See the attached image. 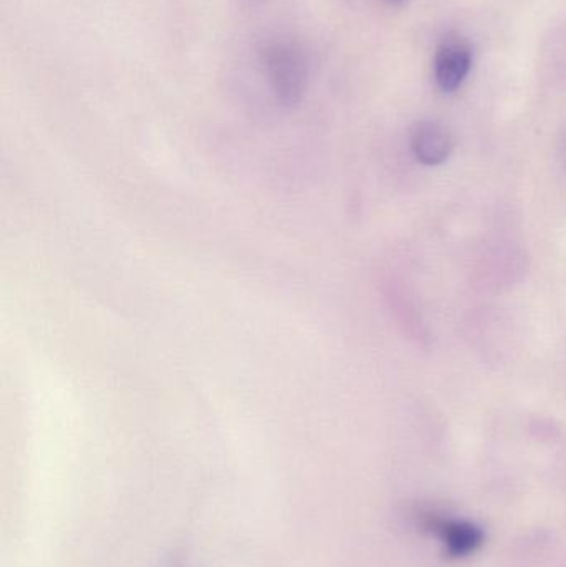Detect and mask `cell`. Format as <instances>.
<instances>
[{
  "label": "cell",
  "mask_w": 566,
  "mask_h": 567,
  "mask_svg": "<svg viewBox=\"0 0 566 567\" xmlns=\"http://www.w3.org/2000/svg\"><path fill=\"white\" fill-rule=\"evenodd\" d=\"M263 63L276 100L295 106L308 89V63L305 53L292 42H272L263 52Z\"/></svg>",
  "instance_id": "cell-1"
},
{
  "label": "cell",
  "mask_w": 566,
  "mask_h": 567,
  "mask_svg": "<svg viewBox=\"0 0 566 567\" xmlns=\"http://www.w3.org/2000/svg\"><path fill=\"white\" fill-rule=\"evenodd\" d=\"M411 145L419 162L429 166H438L449 158L454 143L444 126L438 125V123L422 122L415 125L414 132H412Z\"/></svg>",
  "instance_id": "cell-3"
},
{
  "label": "cell",
  "mask_w": 566,
  "mask_h": 567,
  "mask_svg": "<svg viewBox=\"0 0 566 567\" xmlns=\"http://www.w3.org/2000/svg\"><path fill=\"white\" fill-rule=\"evenodd\" d=\"M435 533L445 551L454 558H464L481 548L484 533L474 523L465 519H441L435 523Z\"/></svg>",
  "instance_id": "cell-4"
},
{
  "label": "cell",
  "mask_w": 566,
  "mask_h": 567,
  "mask_svg": "<svg viewBox=\"0 0 566 567\" xmlns=\"http://www.w3.org/2000/svg\"><path fill=\"white\" fill-rule=\"evenodd\" d=\"M472 45L459 33H449L435 52V82L445 93L461 89L472 69Z\"/></svg>",
  "instance_id": "cell-2"
},
{
  "label": "cell",
  "mask_w": 566,
  "mask_h": 567,
  "mask_svg": "<svg viewBox=\"0 0 566 567\" xmlns=\"http://www.w3.org/2000/svg\"><path fill=\"white\" fill-rule=\"evenodd\" d=\"M392 2H401V0H392Z\"/></svg>",
  "instance_id": "cell-5"
}]
</instances>
